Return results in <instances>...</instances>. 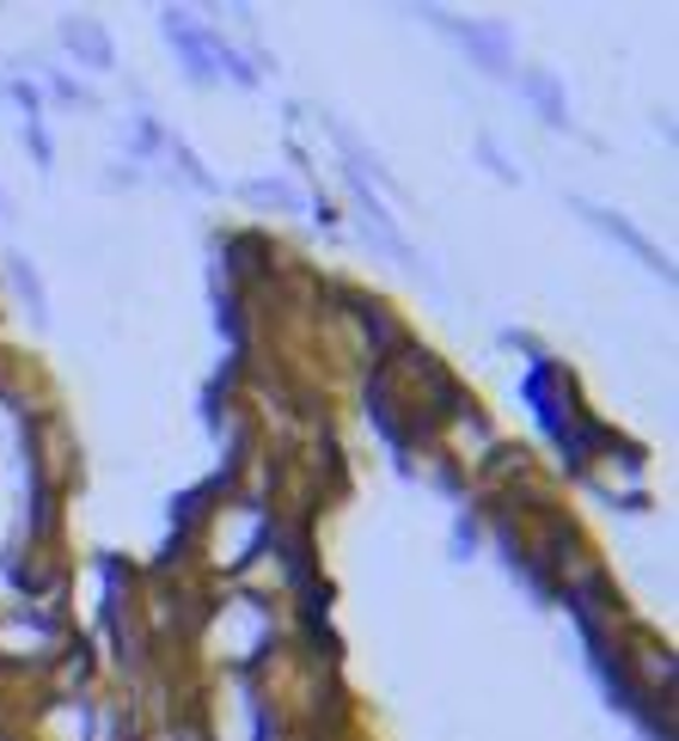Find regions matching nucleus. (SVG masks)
Wrapping results in <instances>:
<instances>
[{
	"label": "nucleus",
	"instance_id": "f257e3e1",
	"mask_svg": "<svg viewBox=\"0 0 679 741\" xmlns=\"http://www.w3.org/2000/svg\"><path fill=\"white\" fill-rule=\"evenodd\" d=\"M429 25H434V32H448L460 49H472L490 74H509V37H502V32L472 25V19H453V13H429Z\"/></svg>",
	"mask_w": 679,
	"mask_h": 741
},
{
	"label": "nucleus",
	"instance_id": "f03ea898",
	"mask_svg": "<svg viewBox=\"0 0 679 741\" xmlns=\"http://www.w3.org/2000/svg\"><path fill=\"white\" fill-rule=\"evenodd\" d=\"M575 215H582V221H587V227H600V233H606V239H618V246H624V251H636V258H643V263H648V270H655V277H662V282H667V277H674V263H667V258H662V251L648 246V239H643V233H636V227H631V221H618V215H612V209H594V202H575Z\"/></svg>",
	"mask_w": 679,
	"mask_h": 741
},
{
	"label": "nucleus",
	"instance_id": "7ed1b4c3",
	"mask_svg": "<svg viewBox=\"0 0 679 741\" xmlns=\"http://www.w3.org/2000/svg\"><path fill=\"white\" fill-rule=\"evenodd\" d=\"M521 93L539 105V117H545L551 129L570 124V105H563V93H557V80H551V74H539V68H533V74H521Z\"/></svg>",
	"mask_w": 679,
	"mask_h": 741
},
{
	"label": "nucleus",
	"instance_id": "20e7f679",
	"mask_svg": "<svg viewBox=\"0 0 679 741\" xmlns=\"http://www.w3.org/2000/svg\"><path fill=\"white\" fill-rule=\"evenodd\" d=\"M62 44L74 49V56H86L93 68H110V44H105V32H98L93 19H68V25H62Z\"/></svg>",
	"mask_w": 679,
	"mask_h": 741
},
{
	"label": "nucleus",
	"instance_id": "39448f33",
	"mask_svg": "<svg viewBox=\"0 0 679 741\" xmlns=\"http://www.w3.org/2000/svg\"><path fill=\"white\" fill-rule=\"evenodd\" d=\"M7 270H13V289L25 294V307H32V319L44 325V319H49V294H44V282H37L32 258H19V251H13V258H7Z\"/></svg>",
	"mask_w": 679,
	"mask_h": 741
},
{
	"label": "nucleus",
	"instance_id": "423d86ee",
	"mask_svg": "<svg viewBox=\"0 0 679 741\" xmlns=\"http://www.w3.org/2000/svg\"><path fill=\"white\" fill-rule=\"evenodd\" d=\"M246 197L251 202H270V209H300V190H288V185H246Z\"/></svg>",
	"mask_w": 679,
	"mask_h": 741
},
{
	"label": "nucleus",
	"instance_id": "0eeeda50",
	"mask_svg": "<svg viewBox=\"0 0 679 741\" xmlns=\"http://www.w3.org/2000/svg\"><path fill=\"white\" fill-rule=\"evenodd\" d=\"M478 154H484V160H490V172H496V178H502V185H514V172H509V166H502V154H496V141H490V136H484V141H478Z\"/></svg>",
	"mask_w": 679,
	"mask_h": 741
}]
</instances>
